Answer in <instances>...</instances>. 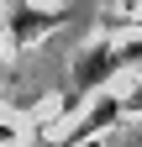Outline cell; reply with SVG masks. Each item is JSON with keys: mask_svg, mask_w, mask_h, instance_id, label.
<instances>
[{"mask_svg": "<svg viewBox=\"0 0 142 147\" xmlns=\"http://www.w3.org/2000/svg\"><path fill=\"white\" fill-rule=\"evenodd\" d=\"M116 116H121V100H116V95H100V105H95V110H90V116H84V121H79V126H74V131H68V137H63L58 147H79L84 137L105 131V126H111Z\"/></svg>", "mask_w": 142, "mask_h": 147, "instance_id": "6da1fadb", "label": "cell"}, {"mask_svg": "<svg viewBox=\"0 0 142 147\" xmlns=\"http://www.w3.org/2000/svg\"><path fill=\"white\" fill-rule=\"evenodd\" d=\"M47 26H58V11H26L21 0H16V11H11V37L16 42H32V37L47 32Z\"/></svg>", "mask_w": 142, "mask_h": 147, "instance_id": "7a4b0ae2", "label": "cell"}]
</instances>
